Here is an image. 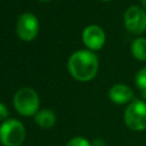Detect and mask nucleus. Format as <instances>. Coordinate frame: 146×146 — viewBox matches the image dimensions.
<instances>
[{"label": "nucleus", "mask_w": 146, "mask_h": 146, "mask_svg": "<svg viewBox=\"0 0 146 146\" xmlns=\"http://www.w3.org/2000/svg\"><path fill=\"white\" fill-rule=\"evenodd\" d=\"M39 1H49V0H39Z\"/></svg>", "instance_id": "nucleus-15"}, {"label": "nucleus", "mask_w": 146, "mask_h": 146, "mask_svg": "<svg viewBox=\"0 0 146 146\" xmlns=\"http://www.w3.org/2000/svg\"><path fill=\"white\" fill-rule=\"evenodd\" d=\"M68 71L78 81H90L98 71V58L90 50H78L68 59Z\"/></svg>", "instance_id": "nucleus-1"}, {"label": "nucleus", "mask_w": 146, "mask_h": 146, "mask_svg": "<svg viewBox=\"0 0 146 146\" xmlns=\"http://www.w3.org/2000/svg\"><path fill=\"white\" fill-rule=\"evenodd\" d=\"M24 138L25 129L18 120L10 119L0 125V141L3 146H21Z\"/></svg>", "instance_id": "nucleus-4"}, {"label": "nucleus", "mask_w": 146, "mask_h": 146, "mask_svg": "<svg viewBox=\"0 0 146 146\" xmlns=\"http://www.w3.org/2000/svg\"><path fill=\"white\" fill-rule=\"evenodd\" d=\"M39 96L35 90L30 87L21 88L16 91L14 97V105L16 111L23 116H32L39 110Z\"/></svg>", "instance_id": "nucleus-2"}, {"label": "nucleus", "mask_w": 146, "mask_h": 146, "mask_svg": "<svg viewBox=\"0 0 146 146\" xmlns=\"http://www.w3.org/2000/svg\"><path fill=\"white\" fill-rule=\"evenodd\" d=\"M124 123L132 131H143L146 129V103L140 99H133L125 108Z\"/></svg>", "instance_id": "nucleus-3"}, {"label": "nucleus", "mask_w": 146, "mask_h": 146, "mask_svg": "<svg viewBox=\"0 0 146 146\" xmlns=\"http://www.w3.org/2000/svg\"><path fill=\"white\" fill-rule=\"evenodd\" d=\"M141 3H143V8H144V10L146 11V0H141Z\"/></svg>", "instance_id": "nucleus-14"}, {"label": "nucleus", "mask_w": 146, "mask_h": 146, "mask_svg": "<svg viewBox=\"0 0 146 146\" xmlns=\"http://www.w3.org/2000/svg\"><path fill=\"white\" fill-rule=\"evenodd\" d=\"M66 146H91L90 143L83 138V137H75V138H72Z\"/></svg>", "instance_id": "nucleus-12"}, {"label": "nucleus", "mask_w": 146, "mask_h": 146, "mask_svg": "<svg viewBox=\"0 0 146 146\" xmlns=\"http://www.w3.org/2000/svg\"><path fill=\"white\" fill-rule=\"evenodd\" d=\"M17 35L24 41H32L39 32V21L35 15L31 13L22 14L16 24Z\"/></svg>", "instance_id": "nucleus-6"}, {"label": "nucleus", "mask_w": 146, "mask_h": 146, "mask_svg": "<svg viewBox=\"0 0 146 146\" xmlns=\"http://www.w3.org/2000/svg\"><path fill=\"white\" fill-rule=\"evenodd\" d=\"M110 99L115 104H128L133 100V91L131 88L123 83H116L114 84L108 92Z\"/></svg>", "instance_id": "nucleus-8"}, {"label": "nucleus", "mask_w": 146, "mask_h": 146, "mask_svg": "<svg viewBox=\"0 0 146 146\" xmlns=\"http://www.w3.org/2000/svg\"><path fill=\"white\" fill-rule=\"evenodd\" d=\"M105 33L98 25H89L82 32V41L90 50H99L105 43Z\"/></svg>", "instance_id": "nucleus-7"}, {"label": "nucleus", "mask_w": 146, "mask_h": 146, "mask_svg": "<svg viewBox=\"0 0 146 146\" xmlns=\"http://www.w3.org/2000/svg\"><path fill=\"white\" fill-rule=\"evenodd\" d=\"M135 83L137 88L143 92L144 97L146 98V66L140 68L135 75Z\"/></svg>", "instance_id": "nucleus-11"}, {"label": "nucleus", "mask_w": 146, "mask_h": 146, "mask_svg": "<svg viewBox=\"0 0 146 146\" xmlns=\"http://www.w3.org/2000/svg\"><path fill=\"white\" fill-rule=\"evenodd\" d=\"M103 1H110V0H103Z\"/></svg>", "instance_id": "nucleus-16"}, {"label": "nucleus", "mask_w": 146, "mask_h": 146, "mask_svg": "<svg viewBox=\"0 0 146 146\" xmlns=\"http://www.w3.org/2000/svg\"><path fill=\"white\" fill-rule=\"evenodd\" d=\"M131 54L139 62H146V38L139 36L131 43Z\"/></svg>", "instance_id": "nucleus-9"}, {"label": "nucleus", "mask_w": 146, "mask_h": 146, "mask_svg": "<svg viewBox=\"0 0 146 146\" xmlns=\"http://www.w3.org/2000/svg\"><path fill=\"white\" fill-rule=\"evenodd\" d=\"M124 26L128 32L139 35L146 31V11L138 6H130L123 17Z\"/></svg>", "instance_id": "nucleus-5"}, {"label": "nucleus", "mask_w": 146, "mask_h": 146, "mask_svg": "<svg viewBox=\"0 0 146 146\" xmlns=\"http://www.w3.org/2000/svg\"><path fill=\"white\" fill-rule=\"evenodd\" d=\"M8 116V108L3 103H0V121H3Z\"/></svg>", "instance_id": "nucleus-13"}, {"label": "nucleus", "mask_w": 146, "mask_h": 146, "mask_svg": "<svg viewBox=\"0 0 146 146\" xmlns=\"http://www.w3.org/2000/svg\"><path fill=\"white\" fill-rule=\"evenodd\" d=\"M35 122L42 128H50L56 122V115L50 110H42L35 114Z\"/></svg>", "instance_id": "nucleus-10"}]
</instances>
